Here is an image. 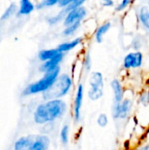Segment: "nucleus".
Masks as SVG:
<instances>
[{"label": "nucleus", "mask_w": 149, "mask_h": 150, "mask_svg": "<svg viewBox=\"0 0 149 150\" xmlns=\"http://www.w3.org/2000/svg\"><path fill=\"white\" fill-rule=\"evenodd\" d=\"M68 111V105L63 98L45 100L35 107L32 119L35 124L45 126L62 119Z\"/></svg>", "instance_id": "nucleus-1"}, {"label": "nucleus", "mask_w": 149, "mask_h": 150, "mask_svg": "<svg viewBox=\"0 0 149 150\" xmlns=\"http://www.w3.org/2000/svg\"><path fill=\"white\" fill-rule=\"evenodd\" d=\"M60 74H61V67L54 71L43 74V76L40 79L29 83L24 89L22 92L23 96L29 97V96H34L39 94H44L53 87L57 78L59 77Z\"/></svg>", "instance_id": "nucleus-2"}, {"label": "nucleus", "mask_w": 149, "mask_h": 150, "mask_svg": "<svg viewBox=\"0 0 149 150\" xmlns=\"http://www.w3.org/2000/svg\"><path fill=\"white\" fill-rule=\"evenodd\" d=\"M74 87L73 77L68 73H61L53 87L42 94L44 100L63 98L67 97Z\"/></svg>", "instance_id": "nucleus-3"}, {"label": "nucleus", "mask_w": 149, "mask_h": 150, "mask_svg": "<svg viewBox=\"0 0 149 150\" xmlns=\"http://www.w3.org/2000/svg\"><path fill=\"white\" fill-rule=\"evenodd\" d=\"M89 90L87 96L90 100L96 102L104 97L105 77L100 71H91L89 75Z\"/></svg>", "instance_id": "nucleus-4"}, {"label": "nucleus", "mask_w": 149, "mask_h": 150, "mask_svg": "<svg viewBox=\"0 0 149 150\" xmlns=\"http://www.w3.org/2000/svg\"><path fill=\"white\" fill-rule=\"evenodd\" d=\"M134 107V101L131 98H125L120 103H113L112 116L115 120H125L132 114Z\"/></svg>", "instance_id": "nucleus-5"}, {"label": "nucleus", "mask_w": 149, "mask_h": 150, "mask_svg": "<svg viewBox=\"0 0 149 150\" xmlns=\"http://www.w3.org/2000/svg\"><path fill=\"white\" fill-rule=\"evenodd\" d=\"M85 95V87L83 83H79L76 86V93L74 96L73 107H72V116L75 123H80L82 120V108L83 104Z\"/></svg>", "instance_id": "nucleus-6"}, {"label": "nucleus", "mask_w": 149, "mask_h": 150, "mask_svg": "<svg viewBox=\"0 0 149 150\" xmlns=\"http://www.w3.org/2000/svg\"><path fill=\"white\" fill-rule=\"evenodd\" d=\"M144 54L141 51H131L123 58L122 66L126 70L139 69L143 66Z\"/></svg>", "instance_id": "nucleus-7"}, {"label": "nucleus", "mask_w": 149, "mask_h": 150, "mask_svg": "<svg viewBox=\"0 0 149 150\" xmlns=\"http://www.w3.org/2000/svg\"><path fill=\"white\" fill-rule=\"evenodd\" d=\"M88 14H89V11L86 6H82L73 11H70L66 14L64 20L62 22V25L63 26H67L75 23L83 22L87 18Z\"/></svg>", "instance_id": "nucleus-8"}, {"label": "nucleus", "mask_w": 149, "mask_h": 150, "mask_svg": "<svg viewBox=\"0 0 149 150\" xmlns=\"http://www.w3.org/2000/svg\"><path fill=\"white\" fill-rule=\"evenodd\" d=\"M64 58H65V54L60 53L56 57H54L49 61L41 62V64L39 67L40 72L42 74H45V73H48V72L57 69L58 68L61 67V64L63 62Z\"/></svg>", "instance_id": "nucleus-9"}, {"label": "nucleus", "mask_w": 149, "mask_h": 150, "mask_svg": "<svg viewBox=\"0 0 149 150\" xmlns=\"http://www.w3.org/2000/svg\"><path fill=\"white\" fill-rule=\"evenodd\" d=\"M110 86L112 91L113 103H120L126 98V89L122 82L119 78H114L111 81Z\"/></svg>", "instance_id": "nucleus-10"}, {"label": "nucleus", "mask_w": 149, "mask_h": 150, "mask_svg": "<svg viewBox=\"0 0 149 150\" xmlns=\"http://www.w3.org/2000/svg\"><path fill=\"white\" fill-rule=\"evenodd\" d=\"M136 15L138 19V24L141 28L149 33V6L146 4H141L136 9Z\"/></svg>", "instance_id": "nucleus-11"}, {"label": "nucleus", "mask_w": 149, "mask_h": 150, "mask_svg": "<svg viewBox=\"0 0 149 150\" xmlns=\"http://www.w3.org/2000/svg\"><path fill=\"white\" fill-rule=\"evenodd\" d=\"M83 41H84V37H83V36H77V37H75V38L70 39L68 40L61 42L56 47V48L59 50L60 53L67 54V53L74 50L75 48H76L77 47H79Z\"/></svg>", "instance_id": "nucleus-12"}, {"label": "nucleus", "mask_w": 149, "mask_h": 150, "mask_svg": "<svg viewBox=\"0 0 149 150\" xmlns=\"http://www.w3.org/2000/svg\"><path fill=\"white\" fill-rule=\"evenodd\" d=\"M51 145V139L47 134H41L34 135L30 150H48Z\"/></svg>", "instance_id": "nucleus-13"}, {"label": "nucleus", "mask_w": 149, "mask_h": 150, "mask_svg": "<svg viewBox=\"0 0 149 150\" xmlns=\"http://www.w3.org/2000/svg\"><path fill=\"white\" fill-rule=\"evenodd\" d=\"M112 26V24L111 21H105L99 25H97L93 33L94 40L98 44L102 43L104 41L105 36L109 33Z\"/></svg>", "instance_id": "nucleus-14"}, {"label": "nucleus", "mask_w": 149, "mask_h": 150, "mask_svg": "<svg viewBox=\"0 0 149 150\" xmlns=\"http://www.w3.org/2000/svg\"><path fill=\"white\" fill-rule=\"evenodd\" d=\"M34 139V135L21 136L17 139L13 145V150H30Z\"/></svg>", "instance_id": "nucleus-15"}, {"label": "nucleus", "mask_w": 149, "mask_h": 150, "mask_svg": "<svg viewBox=\"0 0 149 150\" xmlns=\"http://www.w3.org/2000/svg\"><path fill=\"white\" fill-rule=\"evenodd\" d=\"M36 10L35 4L32 0H20L18 16H28Z\"/></svg>", "instance_id": "nucleus-16"}, {"label": "nucleus", "mask_w": 149, "mask_h": 150, "mask_svg": "<svg viewBox=\"0 0 149 150\" xmlns=\"http://www.w3.org/2000/svg\"><path fill=\"white\" fill-rule=\"evenodd\" d=\"M59 54H60V52H59V50L56 47L41 49L38 53V59H39L40 62H44L49 61V60L56 57Z\"/></svg>", "instance_id": "nucleus-17"}, {"label": "nucleus", "mask_w": 149, "mask_h": 150, "mask_svg": "<svg viewBox=\"0 0 149 150\" xmlns=\"http://www.w3.org/2000/svg\"><path fill=\"white\" fill-rule=\"evenodd\" d=\"M66 12L63 9H61V11L54 15H49L47 17H46L45 20H46V23L50 25V26H54V25H59L60 23H62L63 20H64V18L66 16Z\"/></svg>", "instance_id": "nucleus-18"}, {"label": "nucleus", "mask_w": 149, "mask_h": 150, "mask_svg": "<svg viewBox=\"0 0 149 150\" xmlns=\"http://www.w3.org/2000/svg\"><path fill=\"white\" fill-rule=\"evenodd\" d=\"M82 24H83V22H78V23H75V24L64 26V28L62 29V31L61 33V37H63V38L74 37L76 34V33L81 29Z\"/></svg>", "instance_id": "nucleus-19"}, {"label": "nucleus", "mask_w": 149, "mask_h": 150, "mask_svg": "<svg viewBox=\"0 0 149 150\" xmlns=\"http://www.w3.org/2000/svg\"><path fill=\"white\" fill-rule=\"evenodd\" d=\"M18 6L17 5L16 3L12 2L11 3L8 7L4 11V12L1 14L0 16V21L4 22V21H7L9 20L11 18H12L13 16H15L16 14H18Z\"/></svg>", "instance_id": "nucleus-20"}, {"label": "nucleus", "mask_w": 149, "mask_h": 150, "mask_svg": "<svg viewBox=\"0 0 149 150\" xmlns=\"http://www.w3.org/2000/svg\"><path fill=\"white\" fill-rule=\"evenodd\" d=\"M92 69V57L90 51H85L82 58V71L85 75H90Z\"/></svg>", "instance_id": "nucleus-21"}, {"label": "nucleus", "mask_w": 149, "mask_h": 150, "mask_svg": "<svg viewBox=\"0 0 149 150\" xmlns=\"http://www.w3.org/2000/svg\"><path fill=\"white\" fill-rule=\"evenodd\" d=\"M59 0H40L36 4V10H45V9H50L54 8L55 6H58Z\"/></svg>", "instance_id": "nucleus-22"}, {"label": "nucleus", "mask_w": 149, "mask_h": 150, "mask_svg": "<svg viewBox=\"0 0 149 150\" xmlns=\"http://www.w3.org/2000/svg\"><path fill=\"white\" fill-rule=\"evenodd\" d=\"M69 134H70V127L68 124H65L61 127L60 130V141L62 145H68L69 142Z\"/></svg>", "instance_id": "nucleus-23"}, {"label": "nucleus", "mask_w": 149, "mask_h": 150, "mask_svg": "<svg viewBox=\"0 0 149 150\" xmlns=\"http://www.w3.org/2000/svg\"><path fill=\"white\" fill-rule=\"evenodd\" d=\"M135 0H121L119 4H117L114 7V11L117 13H121L126 11L134 2Z\"/></svg>", "instance_id": "nucleus-24"}, {"label": "nucleus", "mask_w": 149, "mask_h": 150, "mask_svg": "<svg viewBox=\"0 0 149 150\" xmlns=\"http://www.w3.org/2000/svg\"><path fill=\"white\" fill-rule=\"evenodd\" d=\"M138 103L143 107L149 106V91H141L138 97Z\"/></svg>", "instance_id": "nucleus-25"}, {"label": "nucleus", "mask_w": 149, "mask_h": 150, "mask_svg": "<svg viewBox=\"0 0 149 150\" xmlns=\"http://www.w3.org/2000/svg\"><path fill=\"white\" fill-rule=\"evenodd\" d=\"M87 1H88V0H75V1H73L69 5H68L66 8H64L63 10L65 11L66 13H68V12L70 11H73V10L77 9V8H79V7L84 6V4H86Z\"/></svg>", "instance_id": "nucleus-26"}, {"label": "nucleus", "mask_w": 149, "mask_h": 150, "mask_svg": "<svg viewBox=\"0 0 149 150\" xmlns=\"http://www.w3.org/2000/svg\"><path fill=\"white\" fill-rule=\"evenodd\" d=\"M97 124L98 127L105 128L108 126L109 124V117L106 113H99V115L97 117Z\"/></svg>", "instance_id": "nucleus-27"}, {"label": "nucleus", "mask_w": 149, "mask_h": 150, "mask_svg": "<svg viewBox=\"0 0 149 150\" xmlns=\"http://www.w3.org/2000/svg\"><path fill=\"white\" fill-rule=\"evenodd\" d=\"M143 45V40L141 35H136L132 41V47L133 51H141Z\"/></svg>", "instance_id": "nucleus-28"}, {"label": "nucleus", "mask_w": 149, "mask_h": 150, "mask_svg": "<svg viewBox=\"0 0 149 150\" xmlns=\"http://www.w3.org/2000/svg\"><path fill=\"white\" fill-rule=\"evenodd\" d=\"M100 2H101V4L106 8H112V7L114 8L116 5L114 0H100Z\"/></svg>", "instance_id": "nucleus-29"}, {"label": "nucleus", "mask_w": 149, "mask_h": 150, "mask_svg": "<svg viewBox=\"0 0 149 150\" xmlns=\"http://www.w3.org/2000/svg\"><path fill=\"white\" fill-rule=\"evenodd\" d=\"M73 1H75V0H59L58 7L61 8V9H64V8H66L68 5H69Z\"/></svg>", "instance_id": "nucleus-30"}, {"label": "nucleus", "mask_w": 149, "mask_h": 150, "mask_svg": "<svg viewBox=\"0 0 149 150\" xmlns=\"http://www.w3.org/2000/svg\"><path fill=\"white\" fill-rule=\"evenodd\" d=\"M133 150H149V142L144 143L142 145H140L139 147H137L136 149Z\"/></svg>", "instance_id": "nucleus-31"}, {"label": "nucleus", "mask_w": 149, "mask_h": 150, "mask_svg": "<svg viewBox=\"0 0 149 150\" xmlns=\"http://www.w3.org/2000/svg\"><path fill=\"white\" fill-rule=\"evenodd\" d=\"M147 4H148V5L149 6V0H148V1H147Z\"/></svg>", "instance_id": "nucleus-32"}, {"label": "nucleus", "mask_w": 149, "mask_h": 150, "mask_svg": "<svg viewBox=\"0 0 149 150\" xmlns=\"http://www.w3.org/2000/svg\"><path fill=\"white\" fill-rule=\"evenodd\" d=\"M0 24H1V21H0Z\"/></svg>", "instance_id": "nucleus-33"}, {"label": "nucleus", "mask_w": 149, "mask_h": 150, "mask_svg": "<svg viewBox=\"0 0 149 150\" xmlns=\"http://www.w3.org/2000/svg\"><path fill=\"white\" fill-rule=\"evenodd\" d=\"M147 1H148V0H147Z\"/></svg>", "instance_id": "nucleus-34"}]
</instances>
